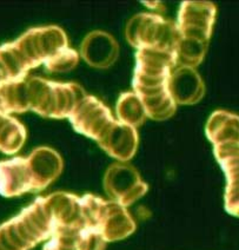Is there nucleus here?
Masks as SVG:
<instances>
[{
    "mask_svg": "<svg viewBox=\"0 0 239 250\" xmlns=\"http://www.w3.org/2000/svg\"><path fill=\"white\" fill-rule=\"evenodd\" d=\"M171 97L177 105L197 104L205 95V85L197 71L178 66L173 70L169 81Z\"/></svg>",
    "mask_w": 239,
    "mask_h": 250,
    "instance_id": "ddd939ff",
    "label": "nucleus"
},
{
    "mask_svg": "<svg viewBox=\"0 0 239 250\" xmlns=\"http://www.w3.org/2000/svg\"><path fill=\"white\" fill-rule=\"evenodd\" d=\"M116 112L120 123L133 127V129L144 124L145 119H146V113H145L143 104L135 92L123 93L119 97L117 102Z\"/></svg>",
    "mask_w": 239,
    "mask_h": 250,
    "instance_id": "2eb2a0df",
    "label": "nucleus"
},
{
    "mask_svg": "<svg viewBox=\"0 0 239 250\" xmlns=\"http://www.w3.org/2000/svg\"><path fill=\"white\" fill-rule=\"evenodd\" d=\"M68 119L77 132L95 139L111 157L124 163L135 156L136 129L116 121L109 107L93 96H85Z\"/></svg>",
    "mask_w": 239,
    "mask_h": 250,
    "instance_id": "7ed1b4c3",
    "label": "nucleus"
},
{
    "mask_svg": "<svg viewBox=\"0 0 239 250\" xmlns=\"http://www.w3.org/2000/svg\"><path fill=\"white\" fill-rule=\"evenodd\" d=\"M177 66V56L138 50L133 75V92L143 104L146 117L165 121L175 115L177 104L171 97L169 81Z\"/></svg>",
    "mask_w": 239,
    "mask_h": 250,
    "instance_id": "20e7f679",
    "label": "nucleus"
},
{
    "mask_svg": "<svg viewBox=\"0 0 239 250\" xmlns=\"http://www.w3.org/2000/svg\"><path fill=\"white\" fill-rule=\"evenodd\" d=\"M104 189L109 197L119 206H131L147 192V184L127 163H115L104 176Z\"/></svg>",
    "mask_w": 239,
    "mask_h": 250,
    "instance_id": "9b49d317",
    "label": "nucleus"
},
{
    "mask_svg": "<svg viewBox=\"0 0 239 250\" xmlns=\"http://www.w3.org/2000/svg\"><path fill=\"white\" fill-rule=\"evenodd\" d=\"M102 204L104 200L98 196L80 197L76 214L58 224L42 250H105Z\"/></svg>",
    "mask_w": 239,
    "mask_h": 250,
    "instance_id": "0eeeda50",
    "label": "nucleus"
},
{
    "mask_svg": "<svg viewBox=\"0 0 239 250\" xmlns=\"http://www.w3.org/2000/svg\"><path fill=\"white\" fill-rule=\"evenodd\" d=\"M67 47V37L60 27L31 28L16 42L0 46L1 84L24 78L28 71L45 65Z\"/></svg>",
    "mask_w": 239,
    "mask_h": 250,
    "instance_id": "39448f33",
    "label": "nucleus"
},
{
    "mask_svg": "<svg viewBox=\"0 0 239 250\" xmlns=\"http://www.w3.org/2000/svg\"><path fill=\"white\" fill-rule=\"evenodd\" d=\"M80 55L85 62L97 69H107L115 64L119 56L116 39L104 31H93L85 37Z\"/></svg>",
    "mask_w": 239,
    "mask_h": 250,
    "instance_id": "f8f14e48",
    "label": "nucleus"
},
{
    "mask_svg": "<svg viewBox=\"0 0 239 250\" xmlns=\"http://www.w3.org/2000/svg\"><path fill=\"white\" fill-rule=\"evenodd\" d=\"M62 160L47 146L34 149L27 157L0 162V194L14 197L46 189L62 171Z\"/></svg>",
    "mask_w": 239,
    "mask_h": 250,
    "instance_id": "423d86ee",
    "label": "nucleus"
},
{
    "mask_svg": "<svg viewBox=\"0 0 239 250\" xmlns=\"http://www.w3.org/2000/svg\"><path fill=\"white\" fill-rule=\"evenodd\" d=\"M78 52L67 47V49L60 51L51 61H48L45 64V67L50 72H67V71L75 69L77 65H78Z\"/></svg>",
    "mask_w": 239,
    "mask_h": 250,
    "instance_id": "dca6fc26",
    "label": "nucleus"
},
{
    "mask_svg": "<svg viewBox=\"0 0 239 250\" xmlns=\"http://www.w3.org/2000/svg\"><path fill=\"white\" fill-rule=\"evenodd\" d=\"M85 96L76 83L26 76L0 85V111L11 115L31 110L42 117L68 118Z\"/></svg>",
    "mask_w": 239,
    "mask_h": 250,
    "instance_id": "f257e3e1",
    "label": "nucleus"
},
{
    "mask_svg": "<svg viewBox=\"0 0 239 250\" xmlns=\"http://www.w3.org/2000/svg\"><path fill=\"white\" fill-rule=\"evenodd\" d=\"M26 141V129L20 122L0 111V151L16 153Z\"/></svg>",
    "mask_w": 239,
    "mask_h": 250,
    "instance_id": "4468645a",
    "label": "nucleus"
},
{
    "mask_svg": "<svg viewBox=\"0 0 239 250\" xmlns=\"http://www.w3.org/2000/svg\"><path fill=\"white\" fill-rule=\"evenodd\" d=\"M206 136L226 177V211L239 217V116L215 111L207 121Z\"/></svg>",
    "mask_w": 239,
    "mask_h": 250,
    "instance_id": "6e6552de",
    "label": "nucleus"
},
{
    "mask_svg": "<svg viewBox=\"0 0 239 250\" xmlns=\"http://www.w3.org/2000/svg\"><path fill=\"white\" fill-rule=\"evenodd\" d=\"M79 202L80 197L67 192L37 198L0 227V250H30L51 238L57 226L76 211Z\"/></svg>",
    "mask_w": 239,
    "mask_h": 250,
    "instance_id": "f03ea898",
    "label": "nucleus"
},
{
    "mask_svg": "<svg viewBox=\"0 0 239 250\" xmlns=\"http://www.w3.org/2000/svg\"><path fill=\"white\" fill-rule=\"evenodd\" d=\"M143 5H144V6L149 7L150 10H152V11H160V10H163V8H164L163 4H161V2H159V1H152V2L144 1Z\"/></svg>",
    "mask_w": 239,
    "mask_h": 250,
    "instance_id": "f3484780",
    "label": "nucleus"
},
{
    "mask_svg": "<svg viewBox=\"0 0 239 250\" xmlns=\"http://www.w3.org/2000/svg\"><path fill=\"white\" fill-rule=\"evenodd\" d=\"M125 35L137 51H157L177 56L180 39L177 25L158 14H137L127 22Z\"/></svg>",
    "mask_w": 239,
    "mask_h": 250,
    "instance_id": "9d476101",
    "label": "nucleus"
},
{
    "mask_svg": "<svg viewBox=\"0 0 239 250\" xmlns=\"http://www.w3.org/2000/svg\"><path fill=\"white\" fill-rule=\"evenodd\" d=\"M217 7L207 1H184L178 13L177 66L196 69L203 62L215 25Z\"/></svg>",
    "mask_w": 239,
    "mask_h": 250,
    "instance_id": "1a4fd4ad",
    "label": "nucleus"
}]
</instances>
